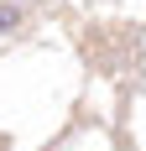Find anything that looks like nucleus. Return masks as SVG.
Here are the masks:
<instances>
[{"mask_svg":"<svg viewBox=\"0 0 146 151\" xmlns=\"http://www.w3.org/2000/svg\"><path fill=\"white\" fill-rule=\"evenodd\" d=\"M31 21V5L26 0H0V37H21Z\"/></svg>","mask_w":146,"mask_h":151,"instance_id":"nucleus-1","label":"nucleus"},{"mask_svg":"<svg viewBox=\"0 0 146 151\" xmlns=\"http://www.w3.org/2000/svg\"><path fill=\"white\" fill-rule=\"evenodd\" d=\"M26 5H37V0H26Z\"/></svg>","mask_w":146,"mask_h":151,"instance_id":"nucleus-2","label":"nucleus"}]
</instances>
